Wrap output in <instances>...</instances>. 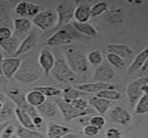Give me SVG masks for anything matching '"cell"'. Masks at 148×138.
<instances>
[{
  "mask_svg": "<svg viewBox=\"0 0 148 138\" xmlns=\"http://www.w3.org/2000/svg\"><path fill=\"white\" fill-rule=\"evenodd\" d=\"M57 13L55 10H46L40 11L33 17L32 23L42 31L53 30L57 23Z\"/></svg>",
  "mask_w": 148,
  "mask_h": 138,
  "instance_id": "5",
  "label": "cell"
},
{
  "mask_svg": "<svg viewBox=\"0 0 148 138\" xmlns=\"http://www.w3.org/2000/svg\"><path fill=\"white\" fill-rule=\"evenodd\" d=\"M15 107L13 106V103L10 100L3 102V106L0 111V124L9 121L8 118L14 113Z\"/></svg>",
  "mask_w": 148,
  "mask_h": 138,
  "instance_id": "31",
  "label": "cell"
},
{
  "mask_svg": "<svg viewBox=\"0 0 148 138\" xmlns=\"http://www.w3.org/2000/svg\"><path fill=\"white\" fill-rule=\"evenodd\" d=\"M56 61L53 53L49 48H42L38 56V64L45 75L50 73L55 66Z\"/></svg>",
  "mask_w": 148,
  "mask_h": 138,
  "instance_id": "13",
  "label": "cell"
},
{
  "mask_svg": "<svg viewBox=\"0 0 148 138\" xmlns=\"http://www.w3.org/2000/svg\"><path fill=\"white\" fill-rule=\"evenodd\" d=\"M148 83V77L140 76V78L131 81L127 87V96L128 98L131 107H134L140 99L144 95L142 86Z\"/></svg>",
  "mask_w": 148,
  "mask_h": 138,
  "instance_id": "8",
  "label": "cell"
},
{
  "mask_svg": "<svg viewBox=\"0 0 148 138\" xmlns=\"http://www.w3.org/2000/svg\"><path fill=\"white\" fill-rule=\"evenodd\" d=\"M107 60L112 67L118 68V69H121L126 66L125 60L122 59L121 57H120L119 55L115 54L108 53L107 54Z\"/></svg>",
  "mask_w": 148,
  "mask_h": 138,
  "instance_id": "35",
  "label": "cell"
},
{
  "mask_svg": "<svg viewBox=\"0 0 148 138\" xmlns=\"http://www.w3.org/2000/svg\"><path fill=\"white\" fill-rule=\"evenodd\" d=\"M13 25V21L10 15L4 10H0V27H9L11 28Z\"/></svg>",
  "mask_w": 148,
  "mask_h": 138,
  "instance_id": "37",
  "label": "cell"
},
{
  "mask_svg": "<svg viewBox=\"0 0 148 138\" xmlns=\"http://www.w3.org/2000/svg\"><path fill=\"white\" fill-rule=\"evenodd\" d=\"M22 66V60L19 57H7L3 61L2 71L4 79H12Z\"/></svg>",
  "mask_w": 148,
  "mask_h": 138,
  "instance_id": "10",
  "label": "cell"
},
{
  "mask_svg": "<svg viewBox=\"0 0 148 138\" xmlns=\"http://www.w3.org/2000/svg\"><path fill=\"white\" fill-rule=\"evenodd\" d=\"M32 21L26 17H18L13 21V34L22 41L31 32Z\"/></svg>",
  "mask_w": 148,
  "mask_h": 138,
  "instance_id": "11",
  "label": "cell"
},
{
  "mask_svg": "<svg viewBox=\"0 0 148 138\" xmlns=\"http://www.w3.org/2000/svg\"><path fill=\"white\" fill-rule=\"evenodd\" d=\"M70 132H73L70 128L55 123H49L47 127L48 138H62Z\"/></svg>",
  "mask_w": 148,
  "mask_h": 138,
  "instance_id": "20",
  "label": "cell"
},
{
  "mask_svg": "<svg viewBox=\"0 0 148 138\" xmlns=\"http://www.w3.org/2000/svg\"><path fill=\"white\" fill-rule=\"evenodd\" d=\"M40 11V5L30 2L22 1L15 6V13L20 16V17H35Z\"/></svg>",
  "mask_w": 148,
  "mask_h": 138,
  "instance_id": "12",
  "label": "cell"
},
{
  "mask_svg": "<svg viewBox=\"0 0 148 138\" xmlns=\"http://www.w3.org/2000/svg\"><path fill=\"white\" fill-rule=\"evenodd\" d=\"M52 76L61 83H70L75 80V73L68 65L67 61L62 59L56 61L55 66L51 70Z\"/></svg>",
  "mask_w": 148,
  "mask_h": 138,
  "instance_id": "7",
  "label": "cell"
},
{
  "mask_svg": "<svg viewBox=\"0 0 148 138\" xmlns=\"http://www.w3.org/2000/svg\"><path fill=\"white\" fill-rule=\"evenodd\" d=\"M3 52H2V49L0 48V81L4 79L3 75V71H2V65H3Z\"/></svg>",
  "mask_w": 148,
  "mask_h": 138,
  "instance_id": "46",
  "label": "cell"
},
{
  "mask_svg": "<svg viewBox=\"0 0 148 138\" xmlns=\"http://www.w3.org/2000/svg\"><path fill=\"white\" fill-rule=\"evenodd\" d=\"M66 61L75 73H84L88 70L89 64L87 55L82 50L69 47L65 50Z\"/></svg>",
  "mask_w": 148,
  "mask_h": 138,
  "instance_id": "2",
  "label": "cell"
},
{
  "mask_svg": "<svg viewBox=\"0 0 148 138\" xmlns=\"http://www.w3.org/2000/svg\"><path fill=\"white\" fill-rule=\"evenodd\" d=\"M85 92L76 89L75 86H68L66 88H64L62 92V99L69 103L71 104V102L78 98H82V96L84 95Z\"/></svg>",
  "mask_w": 148,
  "mask_h": 138,
  "instance_id": "28",
  "label": "cell"
},
{
  "mask_svg": "<svg viewBox=\"0 0 148 138\" xmlns=\"http://www.w3.org/2000/svg\"><path fill=\"white\" fill-rule=\"evenodd\" d=\"M42 71L37 67H21L18 72L14 76L15 80L23 83L30 84L37 81L42 77Z\"/></svg>",
  "mask_w": 148,
  "mask_h": 138,
  "instance_id": "9",
  "label": "cell"
},
{
  "mask_svg": "<svg viewBox=\"0 0 148 138\" xmlns=\"http://www.w3.org/2000/svg\"><path fill=\"white\" fill-rule=\"evenodd\" d=\"M107 49L108 53L115 54L121 57L122 59L129 58L134 54V49L132 47L127 44H120V43H112L107 46Z\"/></svg>",
  "mask_w": 148,
  "mask_h": 138,
  "instance_id": "19",
  "label": "cell"
},
{
  "mask_svg": "<svg viewBox=\"0 0 148 138\" xmlns=\"http://www.w3.org/2000/svg\"><path fill=\"white\" fill-rule=\"evenodd\" d=\"M71 25L79 34H82L86 36L95 37L98 35L97 29L88 22H78L76 21H73Z\"/></svg>",
  "mask_w": 148,
  "mask_h": 138,
  "instance_id": "24",
  "label": "cell"
},
{
  "mask_svg": "<svg viewBox=\"0 0 148 138\" xmlns=\"http://www.w3.org/2000/svg\"><path fill=\"white\" fill-rule=\"evenodd\" d=\"M78 34L79 33L73 28L72 25L69 27L66 25L54 31L47 39L46 44L51 47L70 45L79 38Z\"/></svg>",
  "mask_w": 148,
  "mask_h": 138,
  "instance_id": "1",
  "label": "cell"
},
{
  "mask_svg": "<svg viewBox=\"0 0 148 138\" xmlns=\"http://www.w3.org/2000/svg\"><path fill=\"white\" fill-rule=\"evenodd\" d=\"M38 42L37 40V36L35 34V32L31 31L20 43L19 48L17 49V51L16 52V54H14L15 57H18L22 54H24L28 52H29L34 47L36 46Z\"/></svg>",
  "mask_w": 148,
  "mask_h": 138,
  "instance_id": "17",
  "label": "cell"
},
{
  "mask_svg": "<svg viewBox=\"0 0 148 138\" xmlns=\"http://www.w3.org/2000/svg\"><path fill=\"white\" fill-rule=\"evenodd\" d=\"M11 123H10V121L9 120V121H6V122H4V123H3V124H0V137L2 136V134L3 133V131H4V130Z\"/></svg>",
  "mask_w": 148,
  "mask_h": 138,
  "instance_id": "45",
  "label": "cell"
},
{
  "mask_svg": "<svg viewBox=\"0 0 148 138\" xmlns=\"http://www.w3.org/2000/svg\"><path fill=\"white\" fill-rule=\"evenodd\" d=\"M135 114L144 115L148 113V93L144 94L135 105Z\"/></svg>",
  "mask_w": 148,
  "mask_h": 138,
  "instance_id": "34",
  "label": "cell"
},
{
  "mask_svg": "<svg viewBox=\"0 0 148 138\" xmlns=\"http://www.w3.org/2000/svg\"><path fill=\"white\" fill-rule=\"evenodd\" d=\"M62 138H80V137H79L78 135H76V134L73 133V132H70V133H69V134L65 135L64 137H62Z\"/></svg>",
  "mask_w": 148,
  "mask_h": 138,
  "instance_id": "47",
  "label": "cell"
},
{
  "mask_svg": "<svg viewBox=\"0 0 148 138\" xmlns=\"http://www.w3.org/2000/svg\"><path fill=\"white\" fill-rule=\"evenodd\" d=\"M106 138H123L121 132L116 128H110L106 132Z\"/></svg>",
  "mask_w": 148,
  "mask_h": 138,
  "instance_id": "43",
  "label": "cell"
},
{
  "mask_svg": "<svg viewBox=\"0 0 148 138\" xmlns=\"http://www.w3.org/2000/svg\"><path fill=\"white\" fill-rule=\"evenodd\" d=\"M114 75L115 73L111 66L101 64L95 68L93 73V79L95 82H109L114 78Z\"/></svg>",
  "mask_w": 148,
  "mask_h": 138,
  "instance_id": "15",
  "label": "cell"
},
{
  "mask_svg": "<svg viewBox=\"0 0 148 138\" xmlns=\"http://www.w3.org/2000/svg\"><path fill=\"white\" fill-rule=\"evenodd\" d=\"M4 99H5L4 95H3V93H1V92H0V100H4Z\"/></svg>",
  "mask_w": 148,
  "mask_h": 138,
  "instance_id": "48",
  "label": "cell"
},
{
  "mask_svg": "<svg viewBox=\"0 0 148 138\" xmlns=\"http://www.w3.org/2000/svg\"><path fill=\"white\" fill-rule=\"evenodd\" d=\"M14 114L22 127L29 129V130H36V127L34 124L31 117L26 111H24L23 110L19 109L17 107H15Z\"/></svg>",
  "mask_w": 148,
  "mask_h": 138,
  "instance_id": "22",
  "label": "cell"
},
{
  "mask_svg": "<svg viewBox=\"0 0 148 138\" xmlns=\"http://www.w3.org/2000/svg\"><path fill=\"white\" fill-rule=\"evenodd\" d=\"M7 97L8 99L15 105L16 107L23 110L24 111H26L32 118V120L39 116H41L36 108L29 105L26 100V97L25 95L19 91L18 89H11L7 92Z\"/></svg>",
  "mask_w": 148,
  "mask_h": 138,
  "instance_id": "6",
  "label": "cell"
},
{
  "mask_svg": "<svg viewBox=\"0 0 148 138\" xmlns=\"http://www.w3.org/2000/svg\"><path fill=\"white\" fill-rule=\"evenodd\" d=\"M71 105L79 111H85L88 108V101L82 98H78L71 102Z\"/></svg>",
  "mask_w": 148,
  "mask_h": 138,
  "instance_id": "38",
  "label": "cell"
},
{
  "mask_svg": "<svg viewBox=\"0 0 148 138\" xmlns=\"http://www.w3.org/2000/svg\"><path fill=\"white\" fill-rule=\"evenodd\" d=\"M99 132H100V130L91 124H88L83 128V134L88 137H95L96 135L99 134Z\"/></svg>",
  "mask_w": 148,
  "mask_h": 138,
  "instance_id": "40",
  "label": "cell"
},
{
  "mask_svg": "<svg viewBox=\"0 0 148 138\" xmlns=\"http://www.w3.org/2000/svg\"><path fill=\"white\" fill-rule=\"evenodd\" d=\"M3 106V100H0V111L2 110Z\"/></svg>",
  "mask_w": 148,
  "mask_h": 138,
  "instance_id": "49",
  "label": "cell"
},
{
  "mask_svg": "<svg viewBox=\"0 0 148 138\" xmlns=\"http://www.w3.org/2000/svg\"><path fill=\"white\" fill-rule=\"evenodd\" d=\"M38 113L44 118H51L53 117H55L58 111V107L56 105V103L54 104L52 101L50 100H46L42 105H41L40 106H38L36 108Z\"/></svg>",
  "mask_w": 148,
  "mask_h": 138,
  "instance_id": "26",
  "label": "cell"
},
{
  "mask_svg": "<svg viewBox=\"0 0 148 138\" xmlns=\"http://www.w3.org/2000/svg\"><path fill=\"white\" fill-rule=\"evenodd\" d=\"M25 97H26V100L28 104L35 108H37L47 100V98L41 92L35 90V89H33L32 91H29L25 95Z\"/></svg>",
  "mask_w": 148,
  "mask_h": 138,
  "instance_id": "27",
  "label": "cell"
},
{
  "mask_svg": "<svg viewBox=\"0 0 148 138\" xmlns=\"http://www.w3.org/2000/svg\"><path fill=\"white\" fill-rule=\"evenodd\" d=\"M11 138H19V137H16V135H13V136H12V137H11Z\"/></svg>",
  "mask_w": 148,
  "mask_h": 138,
  "instance_id": "50",
  "label": "cell"
},
{
  "mask_svg": "<svg viewBox=\"0 0 148 138\" xmlns=\"http://www.w3.org/2000/svg\"><path fill=\"white\" fill-rule=\"evenodd\" d=\"M148 61V48H144L142 51H140L134 59L133 62L130 64V66L127 68V73L131 74L135 73L136 71L142 68V67L146 64Z\"/></svg>",
  "mask_w": 148,
  "mask_h": 138,
  "instance_id": "21",
  "label": "cell"
},
{
  "mask_svg": "<svg viewBox=\"0 0 148 138\" xmlns=\"http://www.w3.org/2000/svg\"><path fill=\"white\" fill-rule=\"evenodd\" d=\"M13 35V30L9 27H0V41H5Z\"/></svg>",
  "mask_w": 148,
  "mask_h": 138,
  "instance_id": "42",
  "label": "cell"
},
{
  "mask_svg": "<svg viewBox=\"0 0 148 138\" xmlns=\"http://www.w3.org/2000/svg\"><path fill=\"white\" fill-rule=\"evenodd\" d=\"M77 2L75 1H70V0H62L60 1L56 7V13H57V23L53 32L66 26L69 24L72 19L74 18V14L75 8L77 7Z\"/></svg>",
  "mask_w": 148,
  "mask_h": 138,
  "instance_id": "3",
  "label": "cell"
},
{
  "mask_svg": "<svg viewBox=\"0 0 148 138\" xmlns=\"http://www.w3.org/2000/svg\"><path fill=\"white\" fill-rule=\"evenodd\" d=\"M87 60L89 65L98 67L103 61V55L99 50H92L87 54Z\"/></svg>",
  "mask_w": 148,
  "mask_h": 138,
  "instance_id": "33",
  "label": "cell"
},
{
  "mask_svg": "<svg viewBox=\"0 0 148 138\" xmlns=\"http://www.w3.org/2000/svg\"><path fill=\"white\" fill-rule=\"evenodd\" d=\"M91 6L88 3H80L75 10L74 18L78 22H88L91 17Z\"/></svg>",
  "mask_w": 148,
  "mask_h": 138,
  "instance_id": "23",
  "label": "cell"
},
{
  "mask_svg": "<svg viewBox=\"0 0 148 138\" xmlns=\"http://www.w3.org/2000/svg\"><path fill=\"white\" fill-rule=\"evenodd\" d=\"M35 90H37L41 92L46 98H50V97H59L62 95V90L55 87V86H36L34 88Z\"/></svg>",
  "mask_w": 148,
  "mask_h": 138,
  "instance_id": "30",
  "label": "cell"
},
{
  "mask_svg": "<svg viewBox=\"0 0 148 138\" xmlns=\"http://www.w3.org/2000/svg\"><path fill=\"white\" fill-rule=\"evenodd\" d=\"M15 135L19 138H45V135L37 130H29L23 127H18L15 131Z\"/></svg>",
  "mask_w": 148,
  "mask_h": 138,
  "instance_id": "29",
  "label": "cell"
},
{
  "mask_svg": "<svg viewBox=\"0 0 148 138\" xmlns=\"http://www.w3.org/2000/svg\"><path fill=\"white\" fill-rule=\"evenodd\" d=\"M97 97L106 99L110 101H115V100H120L121 99V93L117 90V89H108V90H103L98 93H96Z\"/></svg>",
  "mask_w": 148,
  "mask_h": 138,
  "instance_id": "32",
  "label": "cell"
},
{
  "mask_svg": "<svg viewBox=\"0 0 148 138\" xmlns=\"http://www.w3.org/2000/svg\"><path fill=\"white\" fill-rule=\"evenodd\" d=\"M88 122H89V124H91V125H93V126L98 128L100 131L103 128V126H104L105 124H106L105 118H104L102 116H97V115L92 117V118L89 119Z\"/></svg>",
  "mask_w": 148,
  "mask_h": 138,
  "instance_id": "39",
  "label": "cell"
},
{
  "mask_svg": "<svg viewBox=\"0 0 148 138\" xmlns=\"http://www.w3.org/2000/svg\"><path fill=\"white\" fill-rule=\"evenodd\" d=\"M76 89L85 92V93H98L103 90L108 89H117V86L109 82H94V83H85L77 85L75 86Z\"/></svg>",
  "mask_w": 148,
  "mask_h": 138,
  "instance_id": "14",
  "label": "cell"
},
{
  "mask_svg": "<svg viewBox=\"0 0 148 138\" xmlns=\"http://www.w3.org/2000/svg\"><path fill=\"white\" fill-rule=\"evenodd\" d=\"M108 10V5L106 2H98L93 6H91V17H97L107 12Z\"/></svg>",
  "mask_w": 148,
  "mask_h": 138,
  "instance_id": "36",
  "label": "cell"
},
{
  "mask_svg": "<svg viewBox=\"0 0 148 138\" xmlns=\"http://www.w3.org/2000/svg\"><path fill=\"white\" fill-rule=\"evenodd\" d=\"M88 104L101 115L106 114L112 106V101L103 98L97 97L96 95L89 98Z\"/></svg>",
  "mask_w": 148,
  "mask_h": 138,
  "instance_id": "18",
  "label": "cell"
},
{
  "mask_svg": "<svg viewBox=\"0 0 148 138\" xmlns=\"http://www.w3.org/2000/svg\"><path fill=\"white\" fill-rule=\"evenodd\" d=\"M109 118L113 122H115L121 125H127L132 121L131 114L120 106H115L112 108L109 112Z\"/></svg>",
  "mask_w": 148,
  "mask_h": 138,
  "instance_id": "16",
  "label": "cell"
},
{
  "mask_svg": "<svg viewBox=\"0 0 148 138\" xmlns=\"http://www.w3.org/2000/svg\"><path fill=\"white\" fill-rule=\"evenodd\" d=\"M55 103L58 107V110L60 111L61 114L63 117V119L66 122H70L72 120H75L78 118L85 117L89 114L95 113V111L93 109L88 108L85 111H79L75 109L71 104H69L65 102L62 98H57L55 99Z\"/></svg>",
  "mask_w": 148,
  "mask_h": 138,
  "instance_id": "4",
  "label": "cell"
},
{
  "mask_svg": "<svg viewBox=\"0 0 148 138\" xmlns=\"http://www.w3.org/2000/svg\"><path fill=\"white\" fill-rule=\"evenodd\" d=\"M21 41H22V40L13 34V35L10 38L7 39L5 41H0V48L6 53L14 55L16 54V52L17 51Z\"/></svg>",
  "mask_w": 148,
  "mask_h": 138,
  "instance_id": "25",
  "label": "cell"
},
{
  "mask_svg": "<svg viewBox=\"0 0 148 138\" xmlns=\"http://www.w3.org/2000/svg\"><path fill=\"white\" fill-rule=\"evenodd\" d=\"M108 17H109V20L112 21L113 22H116L121 21V20H122L121 10H120V9H115V10H110L109 13H108Z\"/></svg>",
  "mask_w": 148,
  "mask_h": 138,
  "instance_id": "41",
  "label": "cell"
},
{
  "mask_svg": "<svg viewBox=\"0 0 148 138\" xmlns=\"http://www.w3.org/2000/svg\"><path fill=\"white\" fill-rule=\"evenodd\" d=\"M15 127L13 126V124H10L3 131V133L2 134V136L0 137V138H11L12 136L15 134Z\"/></svg>",
  "mask_w": 148,
  "mask_h": 138,
  "instance_id": "44",
  "label": "cell"
}]
</instances>
